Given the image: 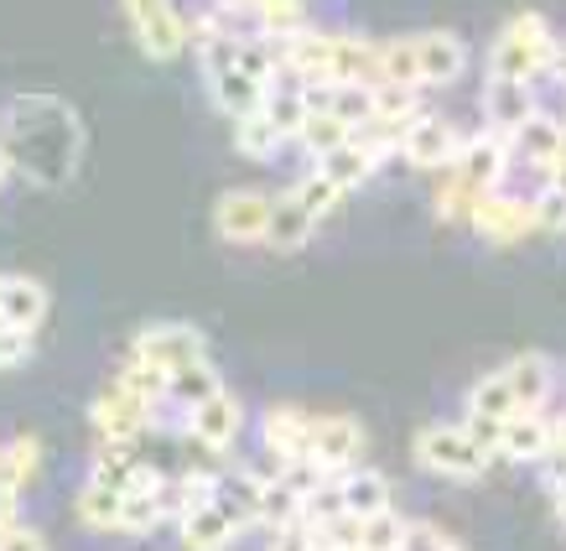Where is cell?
Wrapping results in <instances>:
<instances>
[{
	"mask_svg": "<svg viewBox=\"0 0 566 551\" xmlns=\"http://www.w3.org/2000/svg\"><path fill=\"white\" fill-rule=\"evenodd\" d=\"M130 360H146V364H156L161 375H177V370L208 360V339L192 323H151L136 333Z\"/></svg>",
	"mask_w": 566,
	"mask_h": 551,
	"instance_id": "cell-3",
	"label": "cell"
},
{
	"mask_svg": "<svg viewBox=\"0 0 566 551\" xmlns=\"http://www.w3.org/2000/svg\"><path fill=\"white\" fill-rule=\"evenodd\" d=\"M416 464L442 474V479H483L494 453H483L468 427H452V422H431L427 432H416Z\"/></svg>",
	"mask_w": 566,
	"mask_h": 551,
	"instance_id": "cell-2",
	"label": "cell"
},
{
	"mask_svg": "<svg viewBox=\"0 0 566 551\" xmlns=\"http://www.w3.org/2000/svg\"><path fill=\"white\" fill-rule=\"evenodd\" d=\"M32 360V333L0 323V370H17V364Z\"/></svg>",
	"mask_w": 566,
	"mask_h": 551,
	"instance_id": "cell-40",
	"label": "cell"
},
{
	"mask_svg": "<svg viewBox=\"0 0 566 551\" xmlns=\"http://www.w3.org/2000/svg\"><path fill=\"white\" fill-rule=\"evenodd\" d=\"M292 520H302V489H296L286 474H275V479H265V495H260V520H255V526H265V531H286Z\"/></svg>",
	"mask_w": 566,
	"mask_h": 551,
	"instance_id": "cell-26",
	"label": "cell"
},
{
	"mask_svg": "<svg viewBox=\"0 0 566 551\" xmlns=\"http://www.w3.org/2000/svg\"><path fill=\"white\" fill-rule=\"evenodd\" d=\"M535 225V198H520V193H483V204L473 208V229L494 245H515L525 229Z\"/></svg>",
	"mask_w": 566,
	"mask_h": 551,
	"instance_id": "cell-8",
	"label": "cell"
},
{
	"mask_svg": "<svg viewBox=\"0 0 566 551\" xmlns=\"http://www.w3.org/2000/svg\"><path fill=\"white\" fill-rule=\"evenodd\" d=\"M271 204L265 193L255 188H234L213 204V229H219L229 245H265V229H271Z\"/></svg>",
	"mask_w": 566,
	"mask_h": 551,
	"instance_id": "cell-7",
	"label": "cell"
},
{
	"mask_svg": "<svg viewBox=\"0 0 566 551\" xmlns=\"http://www.w3.org/2000/svg\"><path fill=\"white\" fill-rule=\"evenodd\" d=\"M416 58H421V84H452L468 63V48L452 32H427L416 37Z\"/></svg>",
	"mask_w": 566,
	"mask_h": 551,
	"instance_id": "cell-18",
	"label": "cell"
},
{
	"mask_svg": "<svg viewBox=\"0 0 566 551\" xmlns=\"http://www.w3.org/2000/svg\"><path fill=\"white\" fill-rule=\"evenodd\" d=\"M535 225L546 229V235H562L566 229V193H556V188L535 193Z\"/></svg>",
	"mask_w": 566,
	"mask_h": 551,
	"instance_id": "cell-39",
	"label": "cell"
},
{
	"mask_svg": "<svg viewBox=\"0 0 566 551\" xmlns=\"http://www.w3.org/2000/svg\"><path fill=\"white\" fill-rule=\"evenodd\" d=\"M292 193H296V198H302V208H307V214H312V219H317V225H323L327 214H333V208L344 204V193L333 188V183H327L323 173H307V177H302V183H296Z\"/></svg>",
	"mask_w": 566,
	"mask_h": 551,
	"instance_id": "cell-38",
	"label": "cell"
},
{
	"mask_svg": "<svg viewBox=\"0 0 566 551\" xmlns=\"http://www.w3.org/2000/svg\"><path fill=\"white\" fill-rule=\"evenodd\" d=\"M172 484V479H167ZM167 484L161 489H136V495H125V516H120V531L130 536H151L161 520L172 516V505H167Z\"/></svg>",
	"mask_w": 566,
	"mask_h": 551,
	"instance_id": "cell-29",
	"label": "cell"
},
{
	"mask_svg": "<svg viewBox=\"0 0 566 551\" xmlns=\"http://www.w3.org/2000/svg\"><path fill=\"white\" fill-rule=\"evenodd\" d=\"M120 6H125V17H130V32H136L146 58L167 63V58H177V52L188 48L192 32L172 0H120Z\"/></svg>",
	"mask_w": 566,
	"mask_h": 551,
	"instance_id": "cell-4",
	"label": "cell"
},
{
	"mask_svg": "<svg viewBox=\"0 0 566 551\" xmlns=\"http://www.w3.org/2000/svg\"><path fill=\"white\" fill-rule=\"evenodd\" d=\"M42 318H48V287L36 276H0V323L36 333Z\"/></svg>",
	"mask_w": 566,
	"mask_h": 551,
	"instance_id": "cell-15",
	"label": "cell"
},
{
	"mask_svg": "<svg viewBox=\"0 0 566 551\" xmlns=\"http://www.w3.org/2000/svg\"><path fill=\"white\" fill-rule=\"evenodd\" d=\"M296 141H302V146H307V152L323 162V156H333L338 146H348V141H354V131H348V125L338 121L333 110H323V104H317V110L307 115V125H302V136H296Z\"/></svg>",
	"mask_w": 566,
	"mask_h": 551,
	"instance_id": "cell-32",
	"label": "cell"
},
{
	"mask_svg": "<svg viewBox=\"0 0 566 551\" xmlns=\"http://www.w3.org/2000/svg\"><path fill=\"white\" fill-rule=\"evenodd\" d=\"M406 547V520L385 510V516H369L364 520V536H359V551H400Z\"/></svg>",
	"mask_w": 566,
	"mask_h": 551,
	"instance_id": "cell-37",
	"label": "cell"
},
{
	"mask_svg": "<svg viewBox=\"0 0 566 551\" xmlns=\"http://www.w3.org/2000/svg\"><path fill=\"white\" fill-rule=\"evenodd\" d=\"M223 391L219 370H213V360L203 364H188V370H177L172 380H167V401H177V406H188V412H198L203 401H213Z\"/></svg>",
	"mask_w": 566,
	"mask_h": 551,
	"instance_id": "cell-25",
	"label": "cell"
},
{
	"mask_svg": "<svg viewBox=\"0 0 566 551\" xmlns=\"http://www.w3.org/2000/svg\"><path fill=\"white\" fill-rule=\"evenodd\" d=\"M344 505H348V516H385L390 510V479L385 474H375V468H354V474H344Z\"/></svg>",
	"mask_w": 566,
	"mask_h": 551,
	"instance_id": "cell-21",
	"label": "cell"
},
{
	"mask_svg": "<svg viewBox=\"0 0 566 551\" xmlns=\"http://www.w3.org/2000/svg\"><path fill=\"white\" fill-rule=\"evenodd\" d=\"M400 551H452V536L437 526H406V547Z\"/></svg>",
	"mask_w": 566,
	"mask_h": 551,
	"instance_id": "cell-42",
	"label": "cell"
},
{
	"mask_svg": "<svg viewBox=\"0 0 566 551\" xmlns=\"http://www.w3.org/2000/svg\"><path fill=\"white\" fill-rule=\"evenodd\" d=\"M21 526V495H0V531Z\"/></svg>",
	"mask_w": 566,
	"mask_h": 551,
	"instance_id": "cell-45",
	"label": "cell"
},
{
	"mask_svg": "<svg viewBox=\"0 0 566 551\" xmlns=\"http://www.w3.org/2000/svg\"><path fill=\"white\" fill-rule=\"evenodd\" d=\"M11 173H17V167H11V156H6V146H0V183H6Z\"/></svg>",
	"mask_w": 566,
	"mask_h": 551,
	"instance_id": "cell-46",
	"label": "cell"
},
{
	"mask_svg": "<svg viewBox=\"0 0 566 551\" xmlns=\"http://www.w3.org/2000/svg\"><path fill=\"white\" fill-rule=\"evenodd\" d=\"M468 412L473 416H494V422H510V416H520L525 406H520L515 385H510V375L504 370H494V375H483L479 385H473V396H468Z\"/></svg>",
	"mask_w": 566,
	"mask_h": 551,
	"instance_id": "cell-27",
	"label": "cell"
},
{
	"mask_svg": "<svg viewBox=\"0 0 566 551\" xmlns=\"http://www.w3.org/2000/svg\"><path fill=\"white\" fill-rule=\"evenodd\" d=\"M177 531H182V547L188 551H229L234 536H240V526L223 516L219 505H203V510H192V516L177 520Z\"/></svg>",
	"mask_w": 566,
	"mask_h": 551,
	"instance_id": "cell-19",
	"label": "cell"
},
{
	"mask_svg": "<svg viewBox=\"0 0 566 551\" xmlns=\"http://www.w3.org/2000/svg\"><path fill=\"white\" fill-rule=\"evenodd\" d=\"M271 551H317V531H312V526H302V520H292L286 531H275Z\"/></svg>",
	"mask_w": 566,
	"mask_h": 551,
	"instance_id": "cell-43",
	"label": "cell"
},
{
	"mask_svg": "<svg viewBox=\"0 0 566 551\" xmlns=\"http://www.w3.org/2000/svg\"><path fill=\"white\" fill-rule=\"evenodd\" d=\"M6 156L11 167L27 173L42 188H63L78 167V152H84V131H78V115H73L69 100L57 94H21L11 100V125H6Z\"/></svg>",
	"mask_w": 566,
	"mask_h": 551,
	"instance_id": "cell-1",
	"label": "cell"
},
{
	"mask_svg": "<svg viewBox=\"0 0 566 551\" xmlns=\"http://www.w3.org/2000/svg\"><path fill=\"white\" fill-rule=\"evenodd\" d=\"M167 380H172V375H161L156 364H146V360H125V370H120V380H115V385H125L130 396L146 401V406L156 412V406L167 401Z\"/></svg>",
	"mask_w": 566,
	"mask_h": 551,
	"instance_id": "cell-36",
	"label": "cell"
},
{
	"mask_svg": "<svg viewBox=\"0 0 566 551\" xmlns=\"http://www.w3.org/2000/svg\"><path fill=\"white\" fill-rule=\"evenodd\" d=\"M312 229H317V219L302 208V198H296V193H281V198L271 204L265 250H275V256H292V250H302V245L312 240Z\"/></svg>",
	"mask_w": 566,
	"mask_h": 551,
	"instance_id": "cell-17",
	"label": "cell"
},
{
	"mask_svg": "<svg viewBox=\"0 0 566 551\" xmlns=\"http://www.w3.org/2000/svg\"><path fill=\"white\" fill-rule=\"evenodd\" d=\"M556 63H562V73H566V52H562V58H556Z\"/></svg>",
	"mask_w": 566,
	"mask_h": 551,
	"instance_id": "cell-47",
	"label": "cell"
},
{
	"mask_svg": "<svg viewBox=\"0 0 566 551\" xmlns=\"http://www.w3.org/2000/svg\"><path fill=\"white\" fill-rule=\"evenodd\" d=\"M78 520H84L88 531H120V516H125V495H109V489H94L84 484V495H78Z\"/></svg>",
	"mask_w": 566,
	"mask_h": 551,
	"instance_id": "cell-34",
	"label": "cell"
},
{
	"mask_svg": "<svg viewBox=\"0 0 566 551\" xmlns=\"http://www.w3.org/2000/svg\"><path fill=\"white\" fill-rule=\"evenodd\" d=\"M36 468H42V448H36V437H17V443H6V448H0V495H21V489L36 479Z\"/></svg>",
	"mask_w": 566,
	"mask_h": 551,
	"instance_id": "cell-28",
	"label": "cell"
},
{
	"mask_svg": "<svg viewBox=\"0 0 566 551\" xmlns=\"http://www.w3.org/2000/svg\"><path fill=\"white\" fill-rule=\"evenodd\" d=\"M375 167H379L375 156L364 152L359 141H348V146H338L333 156H323V162H317L312 173H323L338 193H348V188H359V183H369V173H375Z\"/></svg>",
	"mask_w": 566,
	"mask_h": 551,
	"instance_id": "cell-23",
	"label": "cell"
},
{
	"mask_svg": "<svg viewBox=\"0 0 566 551\" xmlns=\"http://www.w3.org/2000/svg\"><path fill=\"white\" fill-rule=\"evenodd\" d=\"M463 427H468V437H473V443H479L483 453H494V458L504 453V422H494V416H473V412H468Z\"/></svg>",
	"mask_w": 566,
	"mask_h": 551,
	"instance_id": "cell-41",
	"label": "cell"
},
{
	"mask_svg": "<svg viewBox=\"0 0 566 551\" xmlns=\"http://www.w3.org/2000/svg\"><path fill=\"white\" fill-rule=\"evenodd\" d=\"M504 375L515 385V396L525 412H541L551 396V360L546 354H515V360L504 364Z\"/></svg>",
	"mask_w": 566,
	"mask_h": 551,
	"instance_id": "cell-22",
	"label": "cell"
},
{
	"mask_svg": "<svg viewBox=\"0 0 566 551\" xmlns=\"http://www.w3.org/2000/svg\"><path fill=\"white\" fill-rule=\"evenodd\" d=\"M88 422L104 437V448H130L140 432L151 427V406L136 401L125 385H109V391H99V396L88 401Z\"/></svg>",
	"mask_w": 566,
	"mask_h": 551,
	"instance_id": "cell-5",
	"label": "cell"
},
{
	"mask_svg": "<svg viewBox=\"0 0 566 551\" xmlns=\"http://www.w3.org/2000/svg\"><path fill=\"white\" fill-rule=\"evenodd\" d=\"M483 115H489V131H494V136H515L525 121H535L531 84H520V79H489V89H483Z\"/></svg>",
	"mask_w": 566,
	"mask_h": 551,
	"instance_id": "cell-14",
	"label": "cell"
},
{
	"mask_svg": "<svg viewBox=\"0 0 566 551\" xmlns=\"http://www.w3.org/2000/svg\"><path fill=\"white\" fill-rule=\"evenodd\" d=\"M504 173H510V141H504V136L483 131V136L463 141V162H458V177H463L468 188L499 193V188H504Z\"/></svg>",
	"mask_w": 566,
	"mask_h": 551,
	"instance_id": "cell-12",
	"label": "cell"
},
{
	"mask_svg": "<svg viewBox=\"0 0 566 551\" xmlns=\"http://www.w3.org/2000/svg\"><path fill=\"white\" fill-rule=\"evenodd\" d=\"M0 551H48V541L32 526H11V531H0Z\"/></svg>",
	"mask_w": 566,
	"mask_h": 551,
	"instance_id": "cell-44",
	"label": "cell"
},
{
	"mask_svg": "<svg viewBox=\"0 0 566 551\" xmlns=\"http://www.w3.org/2000/svg\"><path fill=\"white\" fill-rule=\"evenodd\" d=\"M208 94H213V104H219L223 115H234V121L255 115L260 104H265V84H255V79H250V73H240V69L208 79Z\"/></svg>",
	"mask_w": 566,
	"mask_h": 551,
	"instance_id": "cell-20",
	"label": "cell"
},
{
	"mask_svg": "<svg viewBox=\"0 0 566 551\" xmlns=\"http://www.w3.org/2000/svg\"><path fill=\"white\" fill-rule=\"evenodd\" d=\"M260 495H265V479H260L255 468H244V464H223L219 479H213V505H219L240 531L260 520Z\"/></svg>",
	"mask_w": 566,
	"mask_h": 551,
	"instance_id": "cell-10",
	"label": "cell"
},
{
	"mask_svg": "<svg viewBox=\"0 0 566 551\" xmlns=\"http://www.w3.org/2000/svg\"><path fill=\"white\" fill-rule=\"evenodd\" d=\"M400 156H406L411 167H447V162L463 156V141H458V131H452L442 115H416Z\"/></svg>",
	"mask_w": 566,
	"mask_h": 551,
	"instance_id": "cell-13",
	"label": "cell"
},
{
	"mask_svg": "<svg viewBox=\"0 0 566 551\" xmlns=\"http://www.w3.org/2000/svg\"><path fill=\"white\" fill-rule=\"evenodd\" d=\"M551 443H556V427L546 412H520L504 422V458L515 464H546Z\"/></svg>",
	"mask_w": 566,
	"mask_h": 551,
	"instance_id": "cell-16",
	"label": "cell"
},
{
	"mask_svg": "<svg viewBox=\"0 0 566 551\" xmlns=\"http://www.w3.org/2000/svg\"><path fill=\"white\" fill-rule=\"evenodd\" d=\"M323 110H333L348 131H364V125L379 115V94L369 84H333L323 94Z\"/></svg>",
	"mask_w": 566,
	"mask_h": 551,
	"instance_id": "cell-24",
	"label": "cell"
},
{
	"mask_svg": "<svg viewBox=\"0 0 566 551\" xmlns=\"http://www.w3.org/2000/svg\"><path fill=\"white\" fill-rule=\"evenodd\" d=\"M240 422H244V406L229 391H219L213 401H203L198 412H188V437L192 448L203 453H223L234 437H240Z\"/></svg>",
	"mask_w": 566,
	"mask_h": 551,
	"instance_id": "cell-9",
	"label": "cell"
},
{
	"mask_svg": "<svg viewBox=\"0 0 566 551\" xmlns=\"http://www.w3.org/2000/svg\"><path fill=\"white\" fill-rule=\"evenodd\" d=\"M136 468H140V458H130L125 448H104L99 458H94V468H88V484H94V489H109V495H130Z\"/></svg>",
	"mask_w": 566,
	"mask_h": 551,
	"instance_id": "cell-33",
	"label": "cell"
},
{
	"mask_svg": "<svg viewBox=\"0 0 566 551\" xmlns=\"http://www.w3.org/2000/svg\"><path fill=\"white\" fill-rule=\"evenodd\" d=\"M379 84L421 89V58H416V37H395V42H385V48H379Z\"/></svg>",
	"mask_w": 566,
	"mask_h": 551,
	"instance_id": "cell-30",
	"label": "cell"
},
{
	"mask_svg": "<svg viewBox=\"0 0 566 551\" xmlns=\"http://www.w3.org/2000/svg\"><path fill=\"white\" fill-rule=\"evenodd\" d=\"M260 443H265V453L281 458V468L302 464L312 453V416L296 412V406H271L260 416Z\"/></svg>",
	"mask_w": 566,
	"mask_h": 551,
	"instance_id": "cell-11",
	"label": "cell"
},
{
	"mask_svg": "<svg viewBox=\"0 0 566 551\" xmlns=\"http://www.w3.org/2000/svg\"><path fill=\"white\" fill-rule=\"evenodd\" d=\"M281 141H286V136L265 121V110H255V115L234 121V152L250 156V162H271V156L281 152Z\"/></svg>",
	"mask_w": 566,
	"mask_h": 551,
	"instance_id": "cell-31",
	"label": "cell"
},
{
	"mask_svg": "<svg viewBox=\"0 0 566 551\" xmlns=\"http://www.w3.org/2000/svg\"><path fill=\"white\" fill-rule=\"evenodd\" d=\"M364 453V427L354 416H312V464L323 468L327 479H344L359 468Z\"/></svg>",
	"mask_w": 566,
	"mask_h": 551,
	"instance_id": "cell-6",
	"label": "cell"
},
{
	"mask_svg": "<svg viewBox=\"0 0 566 551\" xmlns=\"http://www.w3.org/2000/svg\"><path fill=\"white\" fill-rule=\"evenodd\" d=\"M307 0H255V21L260 32L271 37V42H281V37H292L307 27Z\"/></svg>",
	"mask_w": 566,
	"mask_h": 551,
	"instance_id": "cell-35",
	"label": "cell"
}]
</instances>
